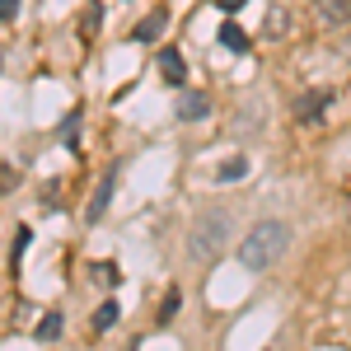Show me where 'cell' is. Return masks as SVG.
Listing matches in <instances>:
<instances>
[{"mask_svg": "<svg viewBox=\"0 0 351 351\" xmlns=\"http://www.w3.org/2000/svg\"><path fill=\"white\" fill-rule=\"evenodd\" d=\"M28 243H33V230H19V239H14V263L24 258V248H28Z\"/></svg>", "mask_w": 351, "mask_h": 351, "instance_id": "cell-14", "label": "cell"}, {"mask_svg": "<svg viewBox=\"0 0 351 351\" xmlns=\"http://www.w3.org/2000/svg\"><path fill=\"white\" fill-rule=\"evenodd\" d=\"M164 24H169V14H164V10H150V14H145V19H141V24H136V43H155V38H160L164 33Z\"/></svg>", "mask_w": 351, "mask_h": 351, "instance_id": "cell-6", "label": "cell"}, {"mask_svg": "<svg viewBox=\"0 0 351 351\" xmlns=\"http://www.w3.org/2000/svg\"><path fill=\"white\" fill-rule=\"evenodd\" d=\"M220 10H225V14H234V10H243V5H248V0H216Z\"/></svg>", "mask_w": 351, "mask_h": 351, "instance_id": "cell-17", "label": "cell"}, {"mask_svg": "<svg viewBox=\"0 0 351 351\" xmlns=\"http://www.w3.org/2000/svg\"><path fill=\"white\" fill-rule=\"evenodd\" d=\"M112 188H117V164H112L108 173H104V183H99V192H94V202L84 206V220H99L104 211H108V202H112Z\"/></svg>", "mask_w": 351, "mask_h": 351, "instance_id": "cell-4", "label": "cell"}, {"mask_svg": "<svg viewBox=\"0 0 351 351\" xmlns=\"http://www.w3.org/2000/svg\"><path fill=\"white\" fill-rule=\"evenodd\" d=\"M324 24H347L351 19V0H324Z\"/></svg>", "mask_w": 351, "mask_h": 351, "instance_id": "cell-8", "label": "cell"}, {"mask_svg": "<svg viewBox=\"0 0 351 351\" xmlns=\"http://www.w3.org/2000/svg\"><path fill=\"white\" fill-rule=\"evenodd\" d=\"M61 328H66L61 314H43V319H38V337H43V342H56V337H61Z\"/></svg>", "mask_w": 351, "mask_h": 351, "instance_id": "cell-12", "label": "cell"}, {"mask_svg": "<svg viewBox=\"0 0 351 351\" xmlns=\"http://www.w3.org/2000/svg\"><path fill=\"white\" fill-rule=\"evenodd\" d=\"M243 173H248V160H243V155H234V160H225V164L216 169V178H220V183H239Z\"/></svg>", "mask_w": 351, "mask_h": 351, "instance_id": "cell-9", "label": "cell"}, {"mask_svg": "<svg viewBox=\"0 0 351 351\" xmlns=\"http://www.w3.org/2000/svg\"><path fill=\"white\" fill-rule=\"evenodd\" d=\"M117 314H122V304H117V300H104V304H99V314H94V328H99V332H108V328L117 324Z\"/></svg>", "mask_w": 351, "mask_h": 351, "instance_id": "cell-11", "label": "cell"}, {"mask_svg": "<svg viewBox=\"0 0 351 351\" xmlns=\"http://www.w3.org/2000/svg\"><path fill=\"white\" fill-rule=\"evenodd\" d=\"M291 248V225L286 220H258L248 230V239L239 243V263L248 271H271Z\"/></svg>", "mask_w": 351, "mask_h": 351, "instance_id": "cell-1", "label": "cell"}, {"mask_svg": "<svg viewBox=\"0 0 351 351\" xmlns=\"http://www.w3.org/2000/svg\"><path fill=\"white\" fill-rule=\"evenodd\" d=\"M99 271H104V281H108V286H117V281H122V271L112 267V263H104V267H99Z\"/></svg>", "mask_w": 351, "mask_h": 351, "instance_id": "cell-16", "label": "cell"}, {"mask_svg": "<svg viewBox=\"0 0 351 351\" xmlns=\"http://www.w3.org/2000/svg\"><path fill=\"white\" fill-rule=\"evenodd\" d=\"M19 14V0H0V19H14Z\"/></svg>", "mask_w": 351, "mask_h": 351, "instance_id": "cell-15", "label": "cell"}, {"mask_svg": "<svg viewBox=\"0 0 351 351\" xmlns=\"http://www.w3.org/2000/svg\"><path fill=\"white\" fill-rule=\"evenodd\" d=\"M225 243H230V216H225V211L197 216V225H192V253H197V258H220Z\"/></svg>", "mask_w": 351, "mask_h": 351, "instance_id": "cell-2", "label": "cell"}, {"mask_svg": "<svg viewBox=\"0 0 351 351\" xmlns=\"http://www.w3.org/2000/svg\"><path fill=\"white\" fill-rule=\"evenodd\" d=\"M173 112H178L183 122H202V117H211V94H202V89H178Z\"/></svg>", "mask_w": 351, "mask_h": 351, "instance_id": "cell-3", "label": "cell"}, {"mask_svg": "<svg viewBox=\"0 0 351 351\" xmlns=\"http://www.w3.org/2000/svg\"><path fill=\"white\" fill-rule=\"evenodd\" d=\"M178 309H183V295H178V291H169V295H164V304H160V324H169Z\"/></svg>", "mask_w": 351, "mask_h": 351, "instance_id": "cell-13", "label": "cell"}, {"mask_svg": "<svg viewBox=\"0 0 351 351\" xmlns=\"http://www.w3.org/2000/svg\"><path fill=\"white\" fill-rule=\"evenodd\" d=\"M324 104H328V94H304V99H300V122H319V117H324Z\"/></svg>", "mask_w": 351, "mask_h": 351, "instance_id": "cell-7", "label": "cell"}, {"mask_svg": "<svg viewBox=\"0 0 351 351\" xmlns=\"http://www.w3.org/2000/svg\"><path fill=\"white\" fill-rule=\"evenodd\" d=\"M160 71L173 84H183V80H188V61H183V52H178V47H164V52H160Z\"/></svg>", "mask_w": 351, "mask_h": 351, "instance_id": "cell-5", "label": "cell"}, {"mask_svg": "<svg viewBox=\"0 0 351 351\" xmlns=\"http://www.w3.org/2000/svg\"><path fill=\"white\" fill-rule=\"evenodd\" d=\"M220 47H230V52H248L243 28H239V24H225V28H220Z\"/></svg>", "mask_w": 351, "mask_h": 351, "instance_id": "cell-10", "label": "cell"}]
</instances>
